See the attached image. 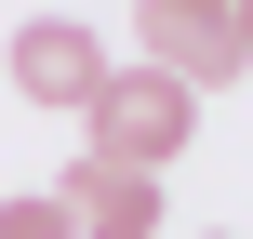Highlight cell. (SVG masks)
<instances>
[{
	"instance_id": "cell-6",
	"label": "cell",
	"mask_w": 253,
	"mask_h": 239,
	"mask_svg": "<svg viewBox=\"0 0 253 239\" xmlns=\"http://www.w3.org/2000/svg\"><path fill=\"white\" fill-rule=\"evenodd\" d=\"M227 40H240V53H253V0H227Z\"/></svg>"
},
{
	"instance_id": "cell-5",
	"label": "cell",
	"mask_w": 253,
	"mask_h": 239,
	"mask_svg": "<svg viewBox=\"0 0 253 239\" xmlns=\"http://www.w3.org/2000/svg\"><path fill=\"white\" fill-rule=\"evenodd\" d=\"M0 239H80V226H67V213H53V186H40V200H0Z\"/></svg>"
},
{
	"instance_id": "cell-8",
	"label": "cell",
	"mask_w": 253,
	"mask_h": 239,
	"mask_svg": "<svg viewBox=\"0 0 253 239\" xmlns=\"http://www.w3.org/2000/svg\"><path fill=\"white\" fill-rule=\"evenodd\" d=\"M200 239H227V226H200Z\"/></svg>"
},
{
	"instance_id": "cell-2",
	"label": "cell",
	"mask_w": 253,
	"mask_h": 239,
	"mask_svg": "<svg viewBox=\"0 0 253 239\" xmlns=\"http://www.w3.org/2000/svg\"><path fill=\"white\" fill-rule=\"evenodd\" d=\"M93 80H107V40H93L80 13H27V27H13V93H27V106H67V120H80Z\"/></svg>"
},
{
	"instance_id": "cell-1",
	"label": "cell",
	"mask_w": 253,
	"mask_h": 239,
	"mask_svg": "<svg viewBox=\"0 0 253 239\" xmlns=\"http://www.w3.org/2000/svg\"><path fill=\"white\" fill-rule=\"evenodd\" d=\"M187 133H200V93L173 80V67H107L93 80V106H80V160H120V173H160V160H187Z\"/></svg>"
},
{
	"instance_id": "cell-7",
	"label": "cell",
	"mask_w": 253,
	"mask_h": 239,
	"mask_svg": "<svg viewBox=\"0 0 253 239\" xmlns=\"http://www.w3.org/2000/svg\"><path fill=\"white\" fill-rule=\"evenodd\" d=\"M200 13H227V0H200Z\"/></svg>"
},
{
	"instance_id": "cell-4",
	"label": "cell",
	"mask_w": 253,
	"mask_h": 239,
	"mask_svg": "<svg viewBox=\"0 0 253 239\" xmlns=\"http://www.w3.org/2000/svg\"><path fill=\"white\" fill-rule=\"evenodd\" d=\"M53 213H67L80 239H160V213H173V200H160V173H120V160H67V173H53Z\"/></svg>"
},
{
	"instance_id": "cell-3",
	"label": "cell",
	"mask_w": 253,
	"mask_h": 239,
	"mask_svg": "<svg viewBox=\"0 0 253 239\" xmlns=\"http://www.w3.org/2000/svg\"><path fill=\"white\" fill-rule=\"evenodd\" d=\"M133 40H147V67H173L187 93H227L253 53L227 40V13H200V0H133Z\"/></svg>"
}]
</instances>
